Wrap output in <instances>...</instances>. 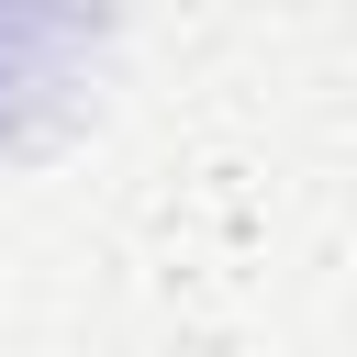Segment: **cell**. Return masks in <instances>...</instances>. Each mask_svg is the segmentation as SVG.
Wrapping results in <instances>:
<instances>
[{
	"label": "cell",
	"mask_w": 357,
	"mask_h": 357,
	"mask_svg": "<svg viewBox=\"0 0 357 357\" xmlns=\"http://www.w3.org/2000/svg\"><path fill=\"white\" fill-rule=\"evenodd\" d=\"M100 22H112L100 0H0V145H33V123L78 100Z\"/></svg>",
	"instance_id": "1"
}]
</instances>
